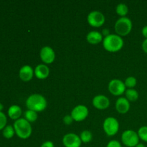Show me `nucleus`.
I'll return each instance as SVG.
<instances>
[{
	"label": "nucleus",
	"mask_w": 147,
	"mask_h": 147,
	"mask_svg": "<svg viewBox=\"0 0 147 147\" xmlns=\"http://www.w3.org/2000/svg\"><path fill=\"white\" fill-rule=\"evenodd\" d=\"M47 100L43 96L37 93L31 95L26 100V106L29 110L42 112L47 108Z\"/></svg>",
	"instance_id": "obj_1"
},
{
	"label": "nucleus",
	"mask_w": 147,
	"mask_h": 147,
	"mask_svg": "<svg viewBox=\"0 0 147 147\" xmlns=\"http://www.w3.org/2000/svg\"><path fill=\"white\" fill-rule=\"evenodd\" d=\"M103 46L106 50L110 53H116L122 49L123 40L118 34H110L103 40Z\"/></svg>",
	"instance_id": "obj_2"
},
{
	"label": "nucleus",
	"mask_w": 147,
	"mask_h": 147,
	"mask_svg": "<svg viewBox=\"0 0 147 147\" xmlns=\"http://www.w3.org/2000/svg\"><path fill=\"white\" fill-rule=\"evenodd\" d=\"M14 129L17 136L22 139H27L31 136L32 129L30 122L24 119H19L14 123Z\"/></svg>",
	"instance_id": "obj_3"
},
{
	"label": "nucleus",
	"mask_w": 147,
	"mask_h": 147,
	"mask_svg": "<svg viewBox=\"0 0 147 147\" xmlns=\"http://www.w3.org/2000/svg\"><path fill=\"white\" fill-rule=\"evenodd\" d=\"M131 20L128 17H120L119 20L115 23V31L116 34H118L120 37L126 36L131 32L132 30Z\"/></svg>",
	"instance_id": "obj_4"
},
{
	"label": "nucleus",
	"mask_w": 147,
	"mask_h": 147,
	"mask_svg": "<svg viewBox=\"0 0 147 147\" xmlns=\"http://www.w3.org/2000/svg\"><path fill=\"white\" fill-rule=\"evenodd\" d=\"M139 139L137 132L134 130H126L122 133V143L128 147H136L139 144Z\"/></svg>",
	"instance_id": "obj_5"
},
{
	"label": "nucleus",
	"mask_w": 147,
	"mask_h": 147,
	"mask_svg": "<svg viewBox=\"0 0 147 147\" xmlns=\"http://www.w3.org/2000/svg\"><path fill=\"white\" fill-rule=\"evenodd\" d=\"M103 128L107 136H113L119 131V123L116 118L108 117L103 121Z\"/></svg>",
	"instance_id": "obj_6"
},
{
	"label": "nucleus",
	"mask_w": 147,
	"mask_h": 147,
	"mask_svg": "<svg viewBox=\"0 0 147 147\" xmlns=\"http://www.w3.org/2000/svg\"><path fill=\"white\" fill-rule=\"evenodd\" d=\"M105 16L99 11H92L88 14L87 21L89 25L93 27H100L105 23Z\"/></svg>",
	"instance_id": "obj_7"
},
{
	"label": "nucleus",
	"mask_w": 147,
	"mask_h": 147,
	"mask_svg": "<svg viewBox=\"0 0 147 147\" xmlns=\"http://www.w3.org/2000/svg\"><path fill=\"white\" fill-rule=\"evenodd\" d=\"M126 88L124 82L119 80V79L111 80L109 82V86H108L109 92L112 95L116 96H119L123 94L126 91Z\"/></svg>",
	"instance_id": "obj_8"
},
{
	"label": "nucleus",
	"mask_w": 147,
	"mask_h": 147,
	"mask_svg": "<svg viewBox=\"0 0 147 147\" xmlns=\"http://www.w3.org/2000/svg\"><path fill=\"white\" fill-rule=\"evenodd\" d=\"M88 109L84 105L76 106L71 111V116L75 121L80 122L84 121L88 116Z\"/></svg>",
	"instance_id": "obj_9"
},
{
	"label": "nucleus",
	"mask_w": 147,
	"mask_h": 147,
	"mask_svg": "<svg viewBox=\"0 0 147 147\" xmlns=\"http://www.w3.org/2000/svg\"><path fill=\"white\" fill-rule=\"evenodd\" d=\"M40 57L42 61L46 64H51L55 59V53L50 46H45L40 52Z\"/></svg>",
	"instance_id": "obj_10"
},
{
	"label": "nucleus",
	"mask_w": 147,
	"mask_h": 147,
	"mask_svg": "<svg viewBox=\"0 0 147 147\" xmlns=\"http://www.w3.org/2000/svg\"><path fill=\"white\" fill-rule=\"evenodd\" d=\"M63 144L65 147H80L82 142L78 135L68 133L63 136Z\"/></svg>",
	"instance_id": "obj_11"
},
{
	"label": "nucleus",
	"mask_w": 147,
	"mask_h": 147,
	"mask_svg": "<svg viewBox=\"0 0 147 147\" xmlns=\"http://www.w3.org/2000/svg\"><path fill=\"white\" fill-rule=\"evenodd\" d=\"M93 106L98 110H105L110 106L109 98L103 95H98L93 99Z\"/></svg>",
	"instance_id": "obj_12"
},
{
	"label": "nucleus",
	"mask_w": 147,
	"mask_h": 147,
	"mask_svg": "<svg viewBox=\"0 0 147 147\" xmlns=\"http://www.w3.org/2000/svg\"><path fill=\"white\" fill-rule=\"evenodd\" d=\"M34 75V70L32 67L30 65L22 66L20 70V79L24 82H29L32 79L33 76Z\"/></svg>",
	"instance_id": "obj_13"
},
{
	"label": "nucleus",
	"mask_w": 147,
	"mask_h": 147,
	"mask_svg": "<svg viewBox=\"0 0 147 147\" xmlns=\"http://www.w3.org/2000/svg\"><path fill=\"white\" fill-rule=\"evenodd\" d=\"M116 109L119 113L125 114L130 109V103L125 97H121L116 102Z\"/></svg>",
	"instance_id": "obj_14"
},
{
	"label": "nucleus",
	"mask_w": 147,
	"mask_h": 147,
	"mask_svg": "<svg viewBox=\"0 0 147 147\" xmlns=\"http://www.w3.org/2000/svg\"><path fill=\"white\" fill-rule=\"evenodd\" d=\"M50 75V69L45 64H40L34 68V76L37 78L44 80Z\"/></svg>",
	"instance_id": "obj_15"
},
{
	"label": "nucleus",
	"mask_w": 147,
	"mask_h": 147,
	"mask_svg": "<svg viewBox=\"0 0 147 147\" xmlns=\"http://www.w3.org/2000/svg\"><path fill=\"white\" fill-rule=\"evenodd\" d=\"M86 40L90 44L96 45L103 41V35L98 31H90L86 36Z\"/></svg>",
	"instance_id": "obj_16"
},
{
	"label": "nucleus",
	"mask_w": 147,
	"mask_h": 147,
	"mask_svg": "<svg viewBox=\"0 0 147 147\" xmlns=\"http://www.w3.org/2000/svg\"><path fill=\"white\" fill-rule=\"evenodd\" d=\"M8 115L13 120H17L22 115V109L17 105H13L10 106L8 110Z\"/></svg>",
	"instance_id": "obj_17"
},
{
	"label": "nucleus",
	"mask_w": 147,
	"mask_h": 147,
	"mask_svg": "<svg viewBox=\"0 0 147 147\" xmlns=\"http://www.w3.org/2000/svg\"><path fill=\"white\" fill-rule=\"evenodd\" d=\"M125 94H126V97L125 98L129 101H136L139 98V93L134 88H131L126 90Z\"/></svg>",
	"instance_id": "obj_18"
},
{
	"label": "nucleus",
	"mask_w": 147,
	"mask_h": 147,
	"mask_svg": "<svg viewBox=\"0 0 147 147\" xmlns=\"http://www.w3.org/2000/svg\"><path fill=\"white\" fill-rule=\"evenodd\" d=\"M37 118H38V115H37V112L34 111L32 110H27L24 113V119L30 123H33L37 121Z\"/></svg>",
	"instance_id": "obj_19"
},
{
	"label": "nucleus",
	"mask_w": 147,
	"mask_h": 147,
	"mask_svg": "<svg viewBox=\"0 0 147 147\" xmlns=\"http://www.w3.org/2000/svg\"><path fill=\"white\" fill-rule=\"evenodd\" d=\"M116 11L119 16H121V17H124L129 12V8L126 4H123V3H120L116 7Z\"/></svg>",
	"instance_id": "obj_20"
},
{
	"label": "nucleus",
	"mask_w": 147,
	"mask_h": 147,
	"mask_svg": "<svg viewBox=\"0 0 147 147\" xmlns=\"http://www.w3.org/2000/svg\"><path fill=\"white\" fill-rule=\"evenodd\" d=\"M80 138L82 143L87 144L89 143L92 140V139H93V135H92V133L90 131L85 130L81 132V134L80 135Z\"/></svg>",
	"instance_id": "obj_21"
},
{
	"label": "nucleus",
	"mask_w": 147,
	"mask_h": 147,
	"mask_svg": "<svg viewBox=\"0 0 147 147\" xmlns=\"http://www.w3.org/2000/svg\"><path fill=\"white\" fill-rule=\"evenodd\" d=\"M15 131H14V126H11L10 125L7 126L3 130V136L6 138V139H11L14 136Z\"/></svg>",
	"instance_id": "obj_22"
},
{
	"label": "nucleus",
	"mask_w": 147,
	"mask_h": 147,
	"mask_svg": "<svg viewBox=\"0 0 147 147\" xmlns=\"http://www.w3.org/2000/svg\"><path fill=\"white\" fill-rule=\"evenodd\" d=\"M124 84L126 86V88H128L129 89L134 88L135 86L137 84V80L135 77H133V76H129L125 80Z\"/></svg>",
	"instance_id": "obj_23"
},
{
	"label": "nucleus",
	"mask_w": 147,
	"mask_h": 147,
	"mask_svg": "<svg viewBox=\"0 0 147 147\" xmlns=\"http://www.w3.org/2000/svg\"><path fill=\"white\" fill-rule=\"evenodd\" d=\"M139 139L144 142H147V126H142L137 132Z\"/></svg>",
	"instance_id": "obj_24"
},
{
	"label": "nucleus",
	"mask_w": 147,
	"mask_h": 147,
	"mask_svg": "<svg viewBox=\"0 0 147 147\" xmlns=\"http://www.w3.org/2000/svg\"><path fill=\"white\" fill-rule=\"evenodd\" d=\"M7 124V117L4 113L0 112V130L4 129Z\"/></svg>",
	"instance_id": "obj_25"
},
{
	"label": "nucleus",
	"mask_w": 147,
	"mask_h": 147,
	"mask_svg": "<svg viewBox=\"0 0 147 147\" xmlns=\"http://www.w3.org/2000/svg\"><path fill=\"white\" fill-rule=\"evenodd\" d=\"M63 121V122H64L65 124L69 126V125H70L72 123H73V121L74 120H73V117L71 116V115H66V116H64Z\"/></svg>",
	"instance_id": "obj_26"
},
{
	"label": "nucleus",
	"mask_w": 147,
	"mask_h": 147,
	"mask_svg": "<svg viewBox=\"0 0 147 147\" xmlns=\"http://www.w3.org/2000/svg\"><path fill=\"white\" fill-rule=\"evenodd\" d=\"M106 147H122L120 142L117 140H111L108 143Z\"/></svg>",
	"instance_id": "obj_27"
},
{
	"label": "nucleus",
	"mask_w": 147,
	"mask_h": 147,
	"mask_svg": "<svg viewBox=\"0 0 147 147\" xmlns=\"http://www.w3.org/2000/svg\"><path fill=\"white\" fill-rule=\"evenodd\" d=\"M40 147H55V145L53 142H50V141H47V142H43Z\"/></svg>",
	"instance_id": "obj_28"
},
{
	"label": "nucleus",
	"mask_w": 147,
	"mask_h": 147,
	"mask_svg": "<svg viewBox=\"0 0 147 147\" xmlns=\"http://www.w3.org/2000/svg\"><path fill=\"white\" fill-rule=\"evenodd\" d=\"M142 49L145 53H147V39L144 40V42H142Z\"/></svg>",
	"instance_id": "obj_29"
},
{
	"label": "nucleus",
	"mask_w": 147,
	"mask_h": 147,
	"mask_svg": "<svg viewBox=\"0 0 147 147\" xmlns=\"http://www.w3.org/2000/svg\"><path fill=\"white\" fill-rule=\"evenodd\" d=\"M142 32V34H143L144 37L146 39H147V25L144 26V27H143Z\"/></svg>",
	"instance_id": "obj_30"
},
{
	"label": "nucleus",
	"mask_w": 147,
	"mask_h": 147,
	"mask_svg": "<svg viewBox=\"0 0 147 147\" xmlns=\"http://www.w3.org/2000/svg\"><path fill=\"white\" fill-rule=\"evenodd\" d=\"M102 35H104L105 37H107V36H109V34H110V33H109V30H107V29H105V30H103V32H102Z\"/></svg>",
	"instance_id": "obj_31"
},
{
	"label": "nucleus",
	"mask_w": 147,
	"mask_h": 147,
	"mask_svg": "<svg viewBox=\"0 0 147 147\" xmlns=\"http://www.w3.org/2000/svg\"><path fill=\"white\" fill-rule=\"evenodd\" d=\"M136 147H146V146H145V145L143 144H138Z\"/></svg>",
	"instance_id": "obj_32"
},
{
	"label": "nucleus",
	"mask_w": 147,
	"mask_h": 147,
	"mask_svg": "<svg viewBox=\"0 0 147 147\" xmlns=\"http://www.w3.org/2000/svg\"><path fill=\"white\" fill-rule=\"evenodd\" d=\"M3 108H4L3 105L1 104V103H0V112H1V110L3 109Z\"/></svg>",
	"instance_id": "obj_33"
}]
</instances>
